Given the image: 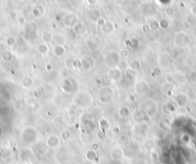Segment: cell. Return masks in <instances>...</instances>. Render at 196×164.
I'll list each match as a JSON object with an SVG mask.
<instances>
[{
    "mask_svg": "<svg viewBox=\"0 0 196 164\" xmlns=\"http://www.w3.org/2000/svg\"><path fill=\"white\" fill-rule=\"evenodd\" d=\"M73 103L76 107L81 109H87L92 107L93 105V97L92 93L87 90L78 91L75 93V97L73 99Z\"/></svg>",
    "mask_w": 196,
    "mask_h": 164,
    "instance_id": "cell-1",
    "label": "cell"
},
{
    "mask_svg": "<svg viewBox=\"0 0 196 164\" xmlns=\"http://www.w3.org/2000/svg\"><path fill=\"white\" fill-rule=\"evenodd\" d=\"M60 88L65 94H74L78 92L79 83L75 79L71 77L64 78L60 83Z\"/></svg>",
    "mask_w": 196,
    "mask_h": 164,
    "instance_id": "cell-2",
    "label": "cell"
},
{
    "mask_svg": "<svg viewBox=\"0 0 196 164\" xmlns=\"http://www.w3.org/2000/svg\"><path fill=\"white\" fill-rule=\"evenodd\" d=\"M112 97H114V89L112 86H102L97 92V99L101 104H110L112 101Z\"/></svg>",
    "mask_w": 196,
    "mask_h": 164,
    "instance_id": "cell-3",
    "label": "cell"
},
{
    "mask_svg": "<svg viewBox=\"0 0 196 164\" xmlns=\"http://www.w3.org/2000/svg\"><path fill=\"white\" fill-rule=\"evenodd\" d=\"M106 76L112 83H119L124 77V72L118 66H114L108 69V71L106 72Z\"/></svg>",
    "mask_w": 196,
    "mask_h": 164,
    "instance_id": "cell-4",
    "label": "cell"
},
{
    "mask_svg": "<svg viewBox=\"0 0 196 164\" xmlns=\"http://www.w3.org/2000/svg\"><path fill=\"white\" fill-rule=\"evenodd\" d=\"M24 38L30 41H35L38 39V26L35 22L26 23L24 28Z\"/></svg>",
    "mask_w": 196,
    "mask_h": 164,
    "instance_id": "cell-5",
    "label": "cell"
},
{
    "mask_svg": "<svg viewBox=\"0 0 196 164\" xmlns=\"http://www.w3.org/2000/svg\"><path fill=\"white\" fill-rule=\"evenodd\" d=\"M79 21L80 20H79L78 14L74 12H68L65 14L63 17V24L64 26L67 29H72Z\"/></svg>",
    "mask_w": 196,
    "mask_h": 164,
    "instance_id": "cell-6",
    "label": "cell"
},
{
    "mask_svg": "<svg viewBox=\"0 0 196 164\" xmlns=\"http://www.w3.org/2000/svg\"><path fill=\"white\" fill-rule=\"evenodd\" d=\"M134 90H135V92L137 94L143 96L149 92L150 83H148L146 80H143V79L137 80V81L135 83V86H134Z\"/></svg>",
    "mask_w": 196,
    "mask_h": 164,
    "instance_id": "cell-7",
    "label": "cell"
},
{
    "mask_svg": "<svg viewBox=\"0 0 196 164\" xmlns=\"http://www.w3.org/2000/svg\"><path fill=\"white\" fill-rule=\"evenodd\" d=\"M120 55H119V52H117V51H111L110 53L107 55L106 57V64L107 66L110 67H114V66H117V64L120 61Z\"/></svg>",
    "mask_w": 196,
    "mask_h": 164,
    "instance_id": "cell-8",
    "label": "cell"
},
{
    "mask_svg": "<svg viewBox=\"0 0 196 164\" xmlns=\"http://www.w3.org/2000/svg\"><path fill=\"white\" fill-rule=\"evenodd\" d=\"M81 63H82V67L81 70L85 71V72H89L92 69H93L96 65V61L93 59L92 57L90 56H86L83 59H81Z\"/></svg>",
    "mask_w": 196,
    "mask_h": 164,
    "instance_id": "cell-9",
    "label": "cell"
},
{
    "mask_svg": "<svg viewBox=\"0 0 196 164\" xmlns=\"http://www.w3.org/2000/svg\"><path fill=\"white\" fill-rule=\"evenodd\" d=\"M173 42H174V45H176L178 47L186 46L188 42V36L184 32L177 33V34L174 35Z\"/></svg>",
    "mask_w": 196,
    "mask_h": 164,
    "instance_id": "cell-10",
    "label": "cell"
},
{
    "mask_svg": "<svg viewBox=\"0 0 196 164\" xmlns=\"http://www.w3.org/2000/svg\"><path fill=\"white\" fill-rule=\"evenodd\" d=\"M36 136H37V132L32 127L25 128L21 133V137L25 142H33L36 139Z\"/></svg>",
    "mask_w": 196,
    "mask_h": 164,
    "instance_id": "cell-11",
    "label": "cell"
},
{
    "mask_svg": "<svg viewBox=\"0 0 196 164\" xmlns=\"http://www.w3.org/2000/svg\"><path fill=\"white\" fill-rule=\"evenodd\" d=\"M144 111L148 113L149 115L153 116L156 114V112L158 111V105L155 101H148L147 103H145L144 106Z\"/></svg>",
    "mask_w": 196,
    "mask_h": 164,
    "instance_id": "cell-12",
    "label": "cell"
},
{
    "mask_svg": "<svg viewBox=\"0 0 196 164\" xmlns=\"http://www.w3.org/2000/svg\"><path fill=\"white\" fill-rule=\"evenodd\" d=\"M100 30L103 34L110 35L115 30V23L112 20H106V22L104 23L103 26L100 27Z\"/></svg>",
    "mask_w": 196,
    "mask_h": 164,
    "instance_id": "cell-13",
    "label": "cell"
},
{
    "mask_svg": "<svg viewBox=\"0 0 196 164\" xmlns=\"http://www.w3.org/2000/svg\"><path fill=\"white\" fill-rule=\"evenodd\" d=\"M52 53L55 57L57 58H63L65 54H67V47L65 45L62 44H56L54 45L52 49Z\"/></svg>",
    "mask_w": 196,
    "mask_h": 164,
    "instance_id": "cell-14",
    "label": "cell"
},
{
    "mask_svg": "<svg viewBox=\"0 0 196 164\" xmlns=\"http://www.w3.org/2000/svg\"><path fill=\"white\" fill-rule=\"evenodd\" d=\"M117 114L120 118H128L132 114V109H131L129 106H121L118 108Z\"/></svg>",
    "mask_w": 196,
    "mask_h": 164,
    "instance_id": "cell-15",
    "label": "cell"
},
{
    "mask_svg": "<svg viewBox=\"0 0 196 164\" xmlns=\"http://www.w3.org/2000/svg\"><path fill=\"white\" fill-rule=\"evenodd\" d=\"M86 45L90 51L94 52V51L98 50V48H99V41L94 38H89L86 41Z\"/></svg>",
    "mask_w": 196,
    "mask_h": 164,
    "instance_id": "cell-16",
    "label": "cell"
},
{
    "mask_svg": "<svg viewBox=\"0 0 196 164\" xmlns=\"http://www.w3.org/2000/svg\"><path fill=\"white\" fill-rule=\"evenodd\" d=\"M41 88L43 90V93H44V96H47V97H50L55 92V87H54V86L51 83H45L44 85L41 86Z\"/></svg>",
    "mask_w": 196,
    "mask_h": 164,
    "instance_id": "cell-17",
    "label": "cell"
},
{
    "mask_svg": "<svg viewBox=\"0 0 196 164\" xmlns=\"http://www.w3.org/2000/svg\"><path fill=\"white\" fill-rule=\"evenodd\" d=\"M41 39L43 43L49 44V43H51L54 41V34L50 31H44V32H42Z\"/></svg>",
    "mask_w": 196,
    "mask_h": 164,
    "instance_id": "cell-18",
    "label": "cell"
},
{
    "mask_svg": "<svg viewBox=\"0 0 196 164\" xmlns=\"http://www.w3.org/2000/svg\"><path fill=\"white\" fill-rule=\"evenodd\" d=\"M47 145L51 148H57L58 146L60 145L61 141H60V137L58 135H50L48 138H47L46 141Z\"/></svg>",
    "mask_w": 196,
    "mask_h": 164,
    "instance_id": "cell-19",
    "label": "cell"
},
{
    "mask_svg": "<svg viewBox=\"0 0 196 164\" xmlns=\"http://www.w3.org/2000/svg\"><path fill=\"white\" fill-rule=\"evenodd\" d=\"M87 17H88V19L92 20V21H95L98 19L99 17H101V14H100V11L97 10V9H92V10H89L88 13H87Z\"/></svg>",
    "mask_w": 196,
    "mask_h": 164,
    "instance_id": "cell-20",
    "label": "cell"
},
{
    "mask_svg": "<svg viewBox=\"0 0 196 164\" xmlns=\"http://www.w3.org/2000/svg\"><path fill=\"white\" fill-rule=\"evenodd\" d=\"M34 83V80L29 75H25L21 79V86H22L24 88H30Z\"/></svg>",
    "mask_w": 196,
    "mask_h": 164,
    "instance_id": "cell-21",
    "label": "cell"
},
{
    "mask_svg": "<svg viewBox=\"0 0 196 164\" xmlns=\"http://www.w3.org/2000/svg\"><path fill=\"white\" fill-rule=\"evenodd\" d=\"M98 125H99L101 130H107L111 128V122L109 121V119L106 117H101L98 121Z\"/></svg>",
    "mask_w": 196,
    "mask_h": 164,
    "instance_id": "cell-22",
    "label": "cell"
},
{
    "mask_svg": "<svg viewBox=\"0 0 196 164\" xmlns=\"http://www.w3.org/2000/svg\"><path fill=\"white\" fill-rule=\"evenodd\" d=\"M49 45L47 44V43H39L37 46V50H38V53L39 55H41V56H46L47 54L49 52Z\"/></svg>",
    "mask_w": 196,
    "mask_h": 164,
    "instance_id": "cell-23",
    "label": "cell"
},
{
    "mask_svg": "<svg viewBox=\"0 0 196 164\" xmlns=\"http://www.w3.org/2000/svg\"><path fill=\"white\" fill-rule=\"evenodd\" d=\"M129 63H130V68L135 71L139 70V69L142 67V61H141L139 59L131 60V61H129Z\"/></svg>",
    "mask_w": 196,
    "mask_h": 164,
    "instance_id": "cell-24",
    "label": "cell"
},
{
    "mask_svg": "<svg viewBox=\"0 0 196 164\" xmlns=\"http://www.w3.org/2000/svg\"><path fill=\"white\" fill-rule=\"evenodd\" d=\"M72 29H73V31L75 32L76 35H82V34H84L85 31H86L85 23L82 22V21H79V22L76 24Z\"/></svg>",
    "mask_w": 196,
    "mask_h": 164,
    "instance_id": "cell-25",
    "label": "cell"
},
{
    "mask_svg": "<svg viewBox=\"0 0 196 164\" xmlns=\"http://www.w3.org/2000/svg\"><path fill=\"white\" fill-rule=\"evenodd\" d=\"M67 41V36H64L63 34H56V35H54V41H55L57 44L65 45Z\"/></svg>",
    "mask_w": 196,
    "mask_h": 164,
    "instance_id": "cell-26",
    "label": "cell"
},
{
    "mask_svg": "<svg viewBox=\"0 0 196 164\" xmlns=\"http://www.w3.org/2000/svg\"><path fill=\"white\" fill-rule=\"evenodd\" d=\"M144 111L140 108H137V111L133 113V118L137 123H142V116H143Z\"/></svg>",
    "mask_w": 196,
    "mask_h": 164,
    "instance_id": "cell-27",
    "label": "cell"
},
{
    "mask_svg": "<svg viewBox=\"0 0 196 164\" xmlns=\"http://www.w3.org/2000/svg\"><path fill=\"white\" fill-rule=\"evenodd\" d=\"M168 56H166V54H161L159 56V63H160V66L161 67H165L166 65H168L169 63H170V60H167L166 61V59H168Z\"/></svg>",
    "mask_w": 196,
    "mask_h": 164,
    "instance_id": "cell-28",
    "label": "cell"
},
{
    "mask_svg": "<svg viewBox=\"0 0 196 164\" xmlns=\"http://www.w3.org/2000/svg\"><path fill=\"white\" fill-rule=\"evenodd\" d=\"M1 60L5 63H9V61H12L14 60V55L11 51H4L1 54Z\"/></svg>",
    "mask_w": 196,
    "mask_h": 164,
    "instance_id": "cell-29",
    "label": "cell"
},
{
    "mask_svg": "<svg viewBox=\"0 0 196 164\" xmlns=\"http://www.w3.org/2000/svg\"><path fill=\"white\" fill-rule=\"evenodd\" d=\"M117 66L121 69L123 72H125L126 70H128L130 68V63H129V60L127 59H120L119 63L117 64Z\"/></svg>",
    "mask_w": 196,
    "mask_h": 164,
    "instance_id": "cell-30",
    "label": "cell"
},
{
    "mask_svg": "<svg viewBox=\"0 0 196 164\" xmlns=\"http://www.w3.org/2000/svg\"><path fill=\"white\" fill-rule=\"evenodd\" d=\"M32 96L36 100H39V99H41V98L44 97V93H43V90H42L41 87H39V88H36V89L33 90Z\"/></svg>",
    "mask_w": 196,
    "mask_h": 164,
    "instance_id": "cell-31",
    "label": "cell"
},
{
    "mask_svg": "<svg viewBox=\"0 0 196 164\" xmlns=\"http://www.w3.org/2000/svg\"><path fill=\"white\" fill-rule=\"evenodd\" d=\"M42 13H43V9L41 5H37L36 7H34L32 10V14L35 17H39L42 16Z\"/></svg>",
    "mask_w": 196,
    "mask_h": 164,
    "instance_id": "cell-32",
    "label": "cell"
},
{
    "mask_svg": "<svg viewBox=\"0 0 196 164\" xmlns=\"http://www.w3.org/2000/svg\"><path fill=\"white\" fill-rule=\"evenodd\" d=\"M169 27V21L166 18H162L161 20L159 21V28L162 29V30H166Z\"/></svg>",
    "mask_w": 196,
    "mask_h": 164,
    "instance_id": "cell-33",
    "label": "cell"
},
{
    "mask_svg": "<svg viewBox=\"0 0 196 164\" xmlns=\"http://www.w3.org/2000/svg\"><path fill=\"white\" fill-rule=\"evenodd\" d=\"M111 156L112 159H120L122 156V151L120 149H114L111 153Z\"/></svg>",
    "mask_w": 196,
    "mask_h": 164,
    "instance_id": "cell-34",
    "label": "cell"
},
{
    "mask_svg": "<svg viewBox=\"0 0 196 164\" xmlns=\"http://www.w3.org/2000/svg\"><path fill=\"white\" fill-rule=\"evenodd\" d=\"M6 44L8 46H10V47L16 45V39L14 38V36H9V38H7V39H6Z\"/></svg>",
    "mask_w": 196,
    "mask_h": 164,
    "instance_id": "cell-35",
    "label": "cell"
},
{
    "mask_svg": "<svg viewBox=\"0 0 196 164\" xmlns=\"http://www.w3.org/2000/svg\"><path fill=\"white\" fill-rule=\"evenodd\" d=\"M151 73H152V75H153L154 77H158V76H161V75H162V67H159V66L154 67L153 69H152Z\"/></svg>",
    "mask_w": 196,
    "mask_h": 164,
    "instance_id": "cell-36",
    "label": "cell"
},
{
    "mask_svg": "<svg viewBox=\"0 0 196 164\" xmlns=\"http://www.w3.org/2000/svg\"><path fill=\"white\" fill-rule=\"evenodd\" d=\"M75 59H71V58H68L64 61V66L67 69H71L72 66H73V61Z\"/></svg>",
    "mask_w": 196,
    "mask_h": 164,
    "instance_id": "cell-37",
    "label": "cell"
},
{
    "mask_svg": "<svg viewBox=\"0 0 196 164\" xmlns=\"http://www.w3.org/2000/svg\"><path fill=\"white\" fill-rule=\"evenodd\" d=\"M119 55H120L121 59H128L129 57V50L126 48H123L119 51Z\"/></svg>",
    "mask_w": 196,
    "mask_h": 164,
    "instance_id": "cell-38",
    "label": "cell"
},
{
    "mask_svg": "<svg viewBox=\"0 0 196 164\" xmlns=\"http://www.w3.org/2000/svg\"><path fill=\"white\" fill-rule=\"evenodd\" d=\"M61 137L63 138L64 140H68L70 138V133L69 130H64L63 132L61 133Z\"/></svg>",
    "mask_w": 196,
    "mask_h": 164,
    "instance_id": "cell-39",
    "label": "cell"
},
{
    "mask_svg": "<svg viewBox=\"0 0 196 164\" xmlns=\"http://www.w3.org/2000/svg\"><path fill=\"white\" fill-rule=\"evenodd\" d=\"M148 25H149V27L151 30H157V29H160L159 28V21L157 20H152L150 23H148Z\"/></svg>",
    "mask_w": 196,
    "mask_h": 164,
    "instance_id": "cell-40",
    "label": "cell"
},
{
    "mask_svg": "<svg viewBox=\"0 0 196 164\" xmlns=\"http://www.w3.org/2000/svg\"><path fill=\"white\" fill-rule=\"evenodd\" d=\"M16 21L17 23H19V25H21V26H25L26 25V19H25V17L23 16H19L16 17Z\"/></svg>",
    "mask_w": 196,
    "mask_h": 164,
    "instance_id": "cell-41",
    "label": "cell"
},
{
    "mask_svg": "<svg viewBox=\"0 0 196 164\" xmlns=\"http://www.w3.org/2000/svg\"><path fill=\"white\" fill-rule=\"evenodd\" d=\"M87 158H88L89 159H90V160H93L94 158H96V152H93V151H89L88 153H87Z\"/></svg>",
    "mask_w": 196,
    "mask_h": 164,
    "instance_id": "cell-42",
    "label": "cell"
},
{
    "mask_svg": "<svg viewBox=\"0 0 196 164\" xmlns=\"http://www.w3.org/2000/svg\"><path fill=\"white\" fill-rule=\"evenodd\" d=\"M174 14H175V10H174L172 7H167V8L165 9V14L167 16H172Z\"/></svg>",
    "mask_w": 196,
    "mask_h": 164,
    "instance_id": "cell-43",
    "label": "cell"
},
{
    "mask_svg": "<svg viewBox=\"0 0 196 164\" xmlns=\"http://www.w3.org/2000/svg\"><path fill=\"white\" fill-rule=\"evenodd\" d=\"M99 149H100V145L98 142H93V143H92V145H90V150L93 152H97Z\"/></svg>",
    "mask_w": 196,
    "mask_h": 164,
    "instance_id": "cell-44",
    "label": "cell"
},
{
    "mask_svg": "<svg viewBox=\"0 0 196 164\" xmlns=\"http://www.w3.org/2000/svg\"><path fill=\"white\" fill-rule=\"evenodd\" d=\"M105 22H106V19H105V18L102 17V16L99 17V18H98V19L95 21V23H96V25H97L98 27H102Z\"/></svg>",
    "mask_w": 196,
    "mask_h": 164,
    "instance_id": "cell-45",
    "label": "cell"
},
{
    "mask_svg": "<svg viewBox=\"0 0 196 164\" xmlns=\"http://www.w3.org/2000/svg\"><path fill=\"white\" fill-rule=\"evenodd\" d=\"M139 24L141 25V27L144 26V25H147L148 24V20L146 17H141L139 19Z\"/></svg>",
    "mask_w": 196,
    "mask_h": 164,
    "instance_id": "cell-46",
    "label": "cell"
},
{
    "mask_svg": "<svg viewBox=\"0 0 196 164\" xmlns=\"http://www.w3.org/2000/svg\"><path fill=\"white\" fill-rule=\"evenodd\" d=\"M128 100L130 102H132V103H134V102L137 101V96L135 95V94H129V95H128Z\"/></svg>",
    "mask_w": 196,
    "mask_h": 164,
    "instance_id": "cell-47",
    "label": "cell"
},
{
    "mask_svg": "<svg viewBox=\"0 0 196 164\" xmlns=\"http://www.w3.org/2000/svg\"><path fill=\"white\" fill-rule=\"evenodd\" d=\"M104 135H105V132L104 130H99L97 133V137L100 138V139H104Z\"/></svg>",
    "mask_w": 196,
    "mask_h": 164,
    "instance_id": "cell-48",
    "label": "cell"
},
{
    "mask_svg": "<svg viewBox=\"0 0 196 164\" xmlns=\"http://www.w3.org/2000/svg\"><path fill=\"white\" fill-rule=\"evenodd\" d=\"M44 67H45V70L48 71V72H49V71H52V69H53V66H52L51 63H46Z\"/></svg>",
    "mask_w": 196,
    "mask_h": 164,
    "instance_id": "cell-49",
    "label": "cell"
},
{
    "mask_svg": "<svg viewBox=\"0 0 196 164\" xmlns=\"http://www.w3.org/2000/svg\"><path fill=\"white\" fill-rule=\"evenodd\" d=\"M119 132H120V128H119V127L115 126V127L112 128V133H118Z\"/></svg>",
    "mask_w": 196,
    "mask_h": 164,
    "instance_id": "cell-50",
    "label": "cell"
},
{
    "mask_svg": "<svg viewBox=\"0 0 196 164\" xmlns=\"http://www.w3.org/2000/svg\"><path fill=\"white\" fill-rule=\"evenodd\" d=\"M97 1L98 0H87V2H88L89 5H95Z\"/></svg>",
    "mask_w": 196,
    "mask_h": 164,
    "instance_id": "cell-51",
    "label": "cell"
},
{
    "mask_svg": "<svg viewBox=\"0 0 196 164\" xmlns=\"http://www.w3.org/2000/svg\"><path fill=\"white\" fill-rule=\"evenodd\" d=\"M173 80H174V78L172 77V76H167V77H166V81H167V83H172L173 82Z\"/></svg>",
    "mask_w": 196,
    "mask_h": 164,
    "instance_id": "cell-52",
    "label": "cell"
},
{
    "mask_svg": "<svg viewBox=\"0 0 196 164\" xmlns=\"http://www.w3.org/2000/svg\"><path fill=\"white\" fill-rule=\"evenodd\" d=\"M191 14H193V16H196V5L191 8Z\"/></svg>",
    "mask_w": 196,
    "mask_h": 164,
    "instance_id": "cell-53",
    "label": "cell"
},
{
    "mask_svg": "<svg viewBox=\"0 0 196 164\" xmlns=\"http://www.w3.org/2000/svg\"><path fill=\"white\" fill-rule=\"evenodd\" d=\"M108 8L110 11H112L114 9V4H112V3H110V4L108 5Z\"/></svg>",
    "mask_w": 196,
    "mask_h": 164,
    "instance_id": "cell-54",
    "label": "cell"
},
{
    "mask_svg": "<svg viewBox=\"0 0 196 164\" xmlns=\"http://www.w3.org/2000/svg\"><path fill=\"white\" fill-rule=\"evenodd\" d=\"M192 1H193V2H195V3H196V0H192Z\"/></svg>",
    "mask_w": 196,
    "mask_h": 164,
    "instance_id": "cell-55",
    "label": "cell"
},
{
    "mask_svg": "<svg viewBox=\"0 0 196 164\" xmlns=\"http://www.w3.org/2000/svg\"><path fill=\"white\" fill-rule=\"evenodd\" d=\"M55 164H58V163H55Z\"/></svg>",
    "mask_w": 196,
    "mask_h": 164,
    "instance_id": "cell-56",
    "label": "cell"
}]
</instances>
